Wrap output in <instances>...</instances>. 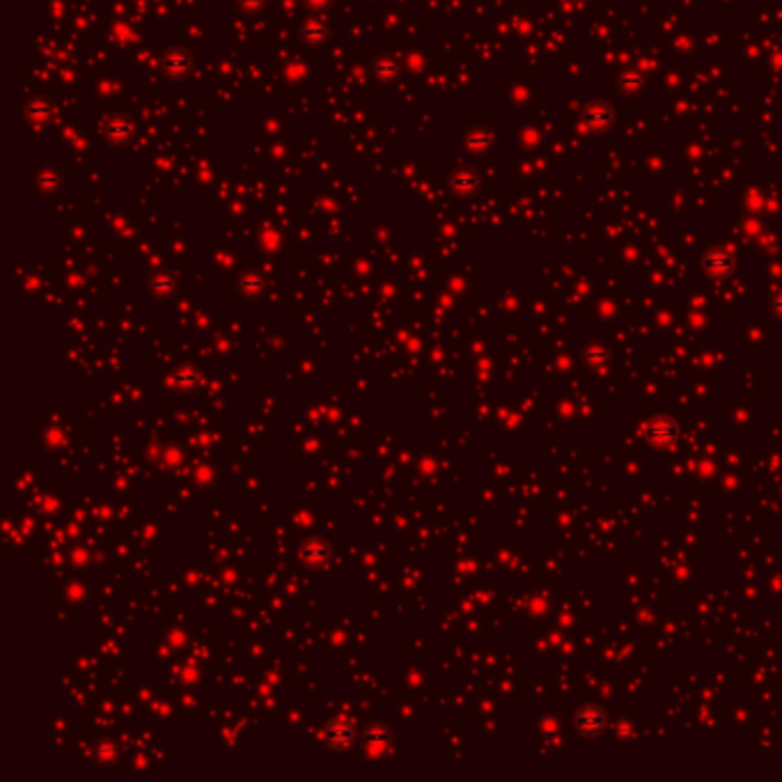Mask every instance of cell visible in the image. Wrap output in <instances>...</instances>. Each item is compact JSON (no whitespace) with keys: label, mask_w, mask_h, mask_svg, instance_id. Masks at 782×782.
<instances>
[{"label":"cell","mask_w":782,"mask_h":782,"mask_svg":"<svg viewBox=\"0 0 782 782\" xmlns=\"http://www.w3.org/2000/svg\"><path fill=\"white\" fill-rule=\"evenodd\" d=\"M576 725L578 729L587 737H599L606 729V714L599 707H583L576 714Z\"/></svg>","instance_id":"cell-1"},{"label":"cell","mask_w":782,"mask_h":782,"mask_svg":"<svg viewBox=\"0 0 782 782\" xmlns=\"http://www.w3.org/2000/svg\"><path fill=\"white\" fill-rule=\"evenodd\" d=\"M651 436H654V438H663V440H675L677 429H675L673 423H670V420H668V425H666V418H658L656 423L651 425Z\"/></svg>","instance_id":"cell-2"},{"label":"cell","mask_w":782,"mask_h":782,"mask_svg":"<svg viewBox=\"0 0 782 782\" xmlns=\"http://www.w3.org/2000/svg\"><path fill=\"white\" fill-rule=\"evenodd\" d=\"M328 739L333 741L335 748H344L347 744H351V725H349V727H344L342 732H337V727H335V723H333V725L328 727Z\"/></svg>","instance_id":"cell-3"}]
</instances>
